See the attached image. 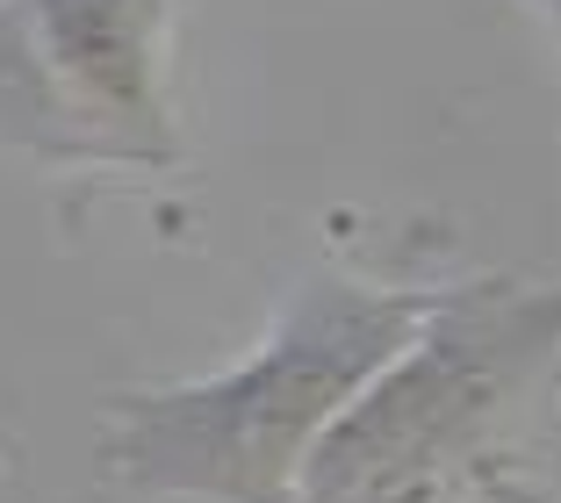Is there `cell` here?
I'll return each instance as SVG.
<instances>
[{
	"instance_id": "1",
	"label": "cell",
	"mask_w": 561,
	"mask_h": 503,
	"mask_svg": "<svg viewBox=\"0 0 561 503\" xmlns=\"http://www.w3.org/2000/svg\"><path fill=\"white\" fill-rule=\"evenodd\" d=\"M425 295L310 266L245 359L108 396L101 475L130 496L296 503L324 432L417 339Z\"/></svg>"
},
{
	"instance_id": "2",
	"label": "cell",
	"mask_w": 561,
	"mask_h": 503,
	"mask_svg": "<svg viewBox=\"0 0 561 503\" xmlns=\"http://www.w3.org/2000/svg\"><path fill=\"white\" fill-rule=\"evenodd\" d=\"M561 359V288L468 274L310 454L296 503H461L504 475L518 418Z\"/></svg>"
},
{
	"instance_id": "3",
	"label": "cell",
	"mask_w": 561,
	"mask_h": 503,
	"mask_svg": "<svg viewBox=\"0 0 561 503\" xmlns=\"http://www.w3.org/2000/svg\"><path fill=\"white\" fill-rule=\"evenodd\" d=\"M173 0H0V145L50 173H173Z\"/></svg>"
},
{
	"instance_id": "4",
	"label": "cell",
	"mask_w": 561,
	"mask_h": 503,
	"mask_svg": "<svg viewBox=\"0 0 561 503\" xmlns=\"http://www.w3.org/2000/svg\"><path fill=\"white\" fill-rule=\"evenodd\" d=\"M482 503H561V496H547V489L518 482V475L504 468V475H490V482H482Z\"/></svg>"
},
{
	"instance_id": "5",
	"label": "cell",
	"mask_w": 561,
	"mask_h": 503,
	"mask_svg": "<svg viewBox=\"0 0 561 503\" xmlns=\"http://www.w3.org/2000/svg\"><path fill=\"white\" fill-rule=\"evenodd\" d=\"M526 8H533V15L547 22V36H554V44H561V0H526Z\"/></svg>"
}]
</instances>
